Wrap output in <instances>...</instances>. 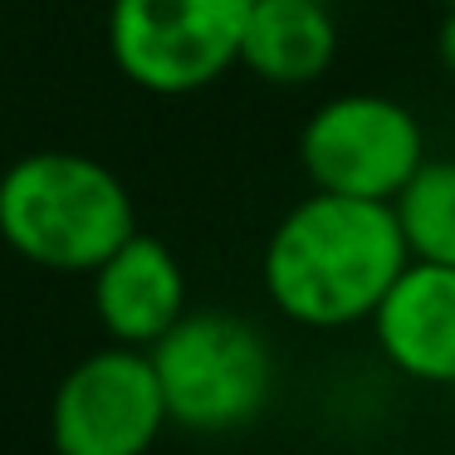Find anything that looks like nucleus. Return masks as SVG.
I'll return each mask as SVG.
<instances>
[{
	"mask_svg": "<svg viewBox=\"0 0 455 455\" xmlns=\"http://www.w3.org/2000/svg\"><path fill=\"white\" fill-rule=\"evenodd\" d=\"M406 259L411 250L392 201L314 191L269 230L259 279L289 323L353 328L372 318Z\"/></svg>",
	"mask_w": 455,
	"mask_h": 455,
	"instance_id": "nucleus-1",
	"label": "nucleus"
},
{
	"mask_svg": "<svg viewBox=\"0 0 455 455\" xmlns=\"http://www.w3.org/2000/svg\"><path fill=\"white\" fill-rule=\"evenodd\" d=\"M138 230L118 172L84 152H30L0 177V240L44 269H99Z\"/></svg>",
	"mask_w": 455,
	"mask_h": 455,
	"instance_id": "nucleus-2",
	"label": "nucleus"
},
{
	"mask_svg": "<svg viewBox=\"0 0 455 455\" xmlns=\"http://www.w3.org/2000/svg\"><path fill=\"white\" fill-rule=\"evenodd\" d=\"M148 357L157 367L167 421L196 435L250 426L275 392V353L265 333L226 308H187L148 347Z\"/></svg>",
	"mask_w": 455,
	"mask_h": 455,
	"instance_id": "nucleus-3",
	"label": "nucleus"
},
{
	"mask_svg": "<svg viewBox=\"0 0 455 455\" xmlns=\"http://www.w3.org/2000/svg\"><path fill=\"white\" fill-rule=\"evenodd\" d=\"M245 20L250 0H113L108 54L128 84L181 99L240 64Z\"/></svg>",
	"mask_w": 455,
	"mask_h": 455,
	"instance_id": "nucleus-4",
	"label": "nucleus"
},
{
	"mask_svg": "<svg viewBox=\"0 0 455 455\" xmlns=\"http://www.w3.org/2000/svg\"><path fill=\"white\" fill-rule=\"evenodd\" d=\"M426 162V132L406 103L387 93H338L308 113L299 132V167L314 191L396 201Z\"/></svg>",
	"mask_w": 455,
	"mask_h": 455,
	"instance_id": "nucleus-5",
	"label": "nucleus"
},
{
	"mask_svg": "<svg viewBox=\"0 0 455 455\" xmlns=\"http://www.w3.org/2000/svg\"><path fill=\"white\" fill-rule=\"evenodd\" d=\"M167 426V402L148 347L113 343L69 367L50 402L60 455H148Z\"/></svg>",
	"mask_w": 455,
	"mask_h": 455,
	"instance_id": "nucleus-6",
	"label": "nucleus"
},
{
	"mask_svg": "<svg viewBox=\"0 0 455 455\" xmlns=\"http://www.w3.org/2000/svg\"><path fill=\"white\" fill-rule=\"evenodd\" d=\"M382 357L421 387H455V265L406 259L372 308Z\"/></svg>",
	"mask_w": 455,
	"mask_h": 455,
	"instance_id": "nucleus-7",
	"label": "nucleus"
},
{
	"mask_svg": "<svg viewBox=\"0 0 455 455\" xmlns=\"http://www.w3.org/2000/svg\"><path fill=\"white\" fill-rule=\"evenodd\" d=\"M93 314L113 343L152 347L187 314V269L157 235L132 230L93 269Z\"/></svg>",
	"mask_w": 455,
	"mask_h": 455,
	"instance_id": "nucleus-8",
	"label": "nucleus"
},
{
	"mask_svg": "<svg viewBox=\"0 0 455 455\" xmlns=\"http://www.w3.org/2000/svg\"><path fill=\"white\" fill-rule=\"evenodd\" d=\"M338 54V20L328 0H250L240 64L255 79L294 89L314 84Z\"/></svg>",
	"mask_w": 455,
	"mask_h": 455,
	"instance_id": "nucleus-9",
	"label": "nucleus"
},
{
	"mask_svg": "<svg viewBox=\"0 0 455 455\" xmlns=\"http://www.w3.org/2000/svg\"><path fill=\"white\" fill-rule=\"evenodd\" d=\"M411 259L455 265V157H426L392 201Z\"/></svg>",
	"mask_w": 455,
	"mask_h": 455,
	"instance_id": "nucleus-10",
	"label": "nucleus"
},
{
	"mask_svg": "<svg viewBox=\"0 0 455 455\" xmlns=\"http://www.w3.org/2000/svg\"><path fill=\"white\" fill-rule=\"evenodd\" d=\"M435 60H441V69L455 79V5H445V20H441V30H435Z\"/></svg>",
	"mask_w": 455,
	"mask_h": 455,
	"instance_id": "nucleus-11",
	"label": "nucleus"
},
{
	"mask_svg": "<svg viewBox=\"0 0 455 455\" xmlns=\"http://www.w3.org/2000/svg\"><path fill=\"white\" fill-rule=\"evenodd\" d=\"M441 5H455V0H441Z\"/></svg>",
	"mask_w": 455,
	"mask_h": 455,
	"instance_id": "nucleus-12",
	"label": "nucleus"
}]
</instances>
